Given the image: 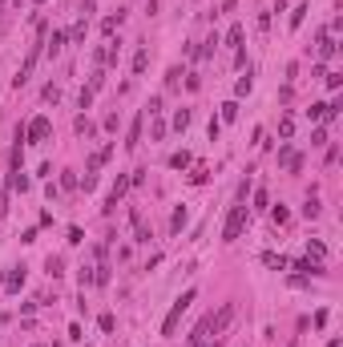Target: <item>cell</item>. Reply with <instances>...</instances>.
<instances>
[{"mask_svg": "<svg viewBox=\"0 0 343 347\" xmlns=\"http://www.w3.org/2000/svg\"><path fill=\"white\" fill-rule=\"evenodd\" d=\"M194 299H198V291H194V287H186L182 295H178V299H174L170 315L162 319V335H174V331H178V323H182V315L190 311V303H194Z\"/></svg>", "mask_w": 343, "mask_h": 347, "instance_id": "obj_1", "label": "cell"}, {"mask_svg": "<svg viewBox=\"0 0 343 347\" xmlns=\"http://www.w3.org/2000/svg\"><path fill=\"white\" fill-rule=\"evenodd\" d=\"M246 218H250V210L238 202V206H230V214H226V226H222V242H234L238 234H242V226H246Z\"/></svg>", "mask_w": 343, "mask_h": 347, "instance_id": "obj_2", "label": "cell"}, {"mask_svg": "<svg viewBox=\"0 0 343 347\" xmlns=\"http://www.w3.org/2000/svg\"><path fill=\"white\" fill-rule=\"evenodd\" d=\"M230 323H234V303H222V307H218V315H210V319H206V331H214L210 339H218Z\"/></svg>", "mask_w": 343, "mask_h": 347, "instance_id": "obj_3", "label": "cell"}, {"mask_svg": "<svg viewBox=\"0 0 343 347\" xmlns=\"http://www.w3.org/2000/svg\"><path fill=\"white\" fill-rule=\"evenodd\" d=\"M49 133H53V125H49V117H33V121L24 125V137H28V141H45Z\"/></svg>", "mask_w": 343, "mask_h": 347, "instance_id": "obj_4", "label": "cell"}, {"mask_svg": "<svg viewBox=\"0 0 343 347\" xmlns=\"http://www.w3.org/2000/svg\"><path fill=\"white\" fill-rule=\"evenodd\" d=\"M0 287L8 291V295H16V291L24 287V267H8V271L0 275Z\"/></svg>", "mask_w": 343, "mask_h": 347, "instance_id": "obj_5", "label": "cell"}, {"mask_svg": "<svg viewBox=\"0 0 343 347\" xmlns=\"http://www.w3.org/2000/svg\"><path fill=\"white\" fill-rule=\"evenodd\" d=\"M141 121H146V113L133 117V125H129V133H125V150H137V146H141Z\"/></svg>", "mask_w": 343, "mask_h": 347, "instance_id": "obj_6", "label": "cell"}, {"mask_svg": "<svg viewBox=\"0 0 343 347\" xmlns=\"http://www.w3.org/2000/svg\"><path fill=\"white\" fill-rule=\"evenodd\" d=\"M186 222H190V214H186V206H178L170 214V234H182L186 230Z\"/></svg>", "mask_w": 343, "mask_h": 347, "instance_id": "obj_7", "label": "cell"}, {"mask_svg": "<svg viewBox=\"0 0 343 347\" xmlns=\"http://www.w3.org/2000/svg\"><path fill=\"white\" fill-rule=\"evenodd\" d=\"M295 271H303V275H323V263H319V258H299Z\"/></svg>", "mask_w": 343, "mask_h": 347, "instance_id": "obj_8", "label": "cell"}, {"mask_svg": "<svg viewBox=\"0 0 343 347\" xmlns=\"http://www.w3.org/2000/svg\"><path fill=\"white\" fill-rule=\"evenodd\" d=\"M335 49H339V45L331 41V33H323V37H319V57H323V61H327V57H335Z\"/></svg>", "mask_w": 343, "mask_h": 347, "instance_id": "obj_9", "label": "cell"}, {"mask_svg": "<svg viewBox=\"0 0 343 347\" xmlns=\"http://www.w3.org/2000/svg\"><path fill=\"white\" fill-rule=\"evenodd\" d=\"M61 49H65V28H53V37H49V57H57Z\"/></svg>", "mask_w": 343, "mask_h": 347, "instance_id": "obj_10", "label": "cell"}, {"mask_svg": "<svg viewBox=\"0 0 343 347\" xmlns=\"http://www.w3.org/2000/svg\"><path fill=\"white\" fill-rule=\"evenodd\" d=\"M307 12H311V4H295V12H291V20H287V24H291V28H299V24L307 20Z\"/></svg>", "mask_w": 343, "mask_h": 347, "instance_id": "obj_11", "label": "cell"}, {"mask_svg": "<svg viewBox=\"0 0 343 347\" xmlns=\"http://www.w3.org/2000/svg\"><path fill=\"white\" fill-rule=\"evenodd\" d=\"M226 45H230V49H242V24H230V33H226Z\"/></svg>", "mask_w": 343, "mask_h": 347, "instance_id": "obj_12", "label": "cell"}, {"mask_svg": "<svg viewBox=\"0 0 343 347\" xmlns=\"http://www.w3.org/2000/svg\"><path fill=\"white\" fill-rule=\"evenodd\" d=\"M170 166H174V170H186V166H190V154H186V150L170 154Z\"/></svg>", "mask_w": 343, "mask_h": 347, "instance_id": "obj_13", "label": "cell"}, {"mask_svg": "<svg viewBox=\"0 0 343 347\" xmlns=\"http://www.w3.org/2000/svg\"><path fill=\"white\" fill-rule=\"evenodd\" d=\"M146 65H150V53L137 49V53H133V73H146Z\"/></svg>", "mask_w": 343, "mask_h": 347, "instance_id": "obj_14", "label": "cell"}, {"mask_svg": "<svg viewBox=\"0 0 343 347\" xmlns=\"http://www.w3.org/2000/svg\"><path fill=\"white\" fill-rule=\"evenodd\" d=\"M303 214H307V218H319V198H315V194H307V206H303Z\"/></svg>", "mask_w": 343, "mask_h": 347, "instance_id": "obj_15", "label": "cell"}, {"mask_svg": "<svg viewBox=\"0 0 343 347\" xmlns=\"http://www.w3.org/2000/svg\"><path fill=\"white\" fill-rule=\"evenodd\" d=\"M186 125H190V109H178V113H174V129H178V133H182V129H186Z\"/></svg>", "mask_w": 343, "mask_h": 347, "instance_id": "obj_16", "label": "cell"}, {"mask_svg": "<svg viewBox=\"0 0 343 347\" xmlns=\"http://www.w3.org/2000/svg\"><path fill=\"white\" fill-rule=\"evenodd\" d=\"M307 117H311V121H323V117H327V105H323V101H315V105L307 109Z\"/></svg>", "mask_w": 343, "mask_h": 347, "instance_id": "obj_17", "label": "cell"}, {"mask_svg": "<svg viewBox=\"0 0 343 347\" xmlns=\"http://www.w3.org/2000/svg\"><path fill=\"white\" fill-rule=\"evenodd\" d=\"M267 206H271V198H267V190L259 186V190H254V210H267Z\"/></svg>", "mask_w": 343, "mask_h": 347, "instance_id": "obj_18", "label": "cell"}, {"mask_svg": "<svg viewBox=\"0 0 343 347\" xmlns=\"http://www.w3.org/2000/svg\"><path fill=\"white\" fill-rule=\"evenodd\" d=\"M307 250H311V254H315V258H319V263H323V258H327V246H323V242H319V238H315V242H307Z\"/></svg>", "mask_w": 343, "mask_h": 347, "instance_id": "obj_19", "label": "cell"}, {"mask_svg": "<svg viewBox=\"0 0 343 347\" xmlns=\"http://www.w3.org/2000/svg\"><path fill=\"white\" fill-rule=\"evenodd\" d=\"M222 121H238V101H226L222 105Z\"/></svg>", "mask_w": 343, "mask_h": 347, "instance_id": "obj_20", "label": "cell"}, {"mask_svg": "<svg viewBox=\"0 0 343 347\" xmlns=\"http://www.w3.org/2000/svg\"><path fill=\"white\" fill-rule=\"evenodd\" d=\"M263 263H267V267H279V271H287V258H283V254H263Z\"/></svg>", "mask_w": 343, "mask_h": 347, "instance_id": "obj_21", "label": "cell"}, {"mask_svg": "<svg viewBox=\"0 0 343 347\" xmlns=\"http://www.w3.org/2000/svg\"><path fill=\"white\" fill-rule=\"evenodd\" d=\"M206 178H210V170H206V166H194V174H190V182H194V186H202Z\"/></svg>", "mask_w": 343, "mask_h": 347, "instance_id": "obj_22", "label": "cell"}, {"mask_svg": "<svg viewBox=\"0 0 343 347\" xmlns=\"http://www.w3.org/2000/svg\"><path fill=\"white\" fill-rule=\"evenodd\" d=\"M271 218H275V222H279V226H287V222H291V214H287L283 206H271Z\"/></svg>", "mask_w": 343, "mask_h": 347, "instance_id": "obj_23", "label": "cell"}, {"mask_svg": "<svg viewBox=\"0 0 343 347\" xmlns=\"http://www.w3.org/2000/svg\"><path fill=\"white\" fill-rule=\"evenodd\" d=\"M279 133H283V137L295 133V117H283V121H279Z\"/></svg>", "mask_w": 343, "mask_h": 347, "instance_id": "obj_24", "label": "cell"}, {"mask_svg": "<svg viewBox=\"0 0 343 347\" xmlns=\"http://www.w3.org/2000/svg\"><path fill=\"white\" fill-rule=\"evenodd\" d=\"M234 93H238V97H246V93H250V77H238V85H234Z\"/></svg>", "mask_w": 343, "mask_h": 347, "instance_id": "obj_25", "label": "cell"}, {"mask_svg": "<svg viewBox=\"0 0 343 347\" xmlns=\"http://www.w3.org/2000/svg\"><path fill=\"white\" fill-rule=\"evenodd\" d=\"M77 105H81V109H89V105H93V89H81V97H77Z\"/></svg>", "mask_w": 343, "mask_h": 347, "instance_id": "obj_26", "label": "cell"}, {"mask_svg": "<svg viewBox=\"0 0 343 347\" xmlns=\"http://www.w3.org/2000/svg\"><path fill=\"white\" fill-rule=\"evenodd\" d=\"M97 323H101V331H113V327H117V319H113V315H109V311H105V315H101Z\"/></svg>", "mask_w": 343, "mask_h": 347, "instance_id": "obj_27", "label": "cell"}, {"mask_svg": "<svg viewBox=\"0 0 343 347\" xmlns=\"http://www.w3.org/2000/svg\"><path fill=\"white\" fill-rule=\"evenodd\" d=\"M178 81H182V69H178V65H174L170 73H166V85H170V89H174V85H178Z\"/></svg>", "mask_w": 343, "mask_h": 347, "instance_id": "obj_28", "label": "cell"}, {"mask_svg": "<svg viewBox=\"0 0 343 347\" xmlns=\"http://www.w3.org/2000/svg\"><path fill=\"white\" fill-rule=\"evenodd\" d=\"M162 133H166V125H162V121H158V117H154V125H150V137H154V141H158V137H162Z\"/></svg>", "mask_w": 343, "mask_h": 347, "instance_id": "obj_29", "label": "cell"}, {"mask_svg": "<svg viewBox=\"0 0 343 347\" xmlns=\"http://www.w3.org/2000/svg\"><path fill=\"white\" fill-rule=\"evenodd\" d=\"M311 146H327V129H315L311 133Z\"/></svg>", "mask_w": 343, "mask_h": 347, "instance_id": "obj_30", "label": "cell"}, {"mask_svg": "<svg viewBox=\"0 0 343 347\" xmlns=\"http://www.w3.org/2000/svg\"><path fill=\"white\" fill-rule=\"evenodd\" d=\"M69 242L77 246V242H85V234H81V226H69Z\"/></svg>", "mask_w": 343, "mask_h": 347, "instance_id": "obj_31", "label": "cell"}, {"mask_svg": "<svg viewBox=\"0 0 343 347\" xmlns=\"http://www.w3.org/2000/svg\"><path fill=\"white\" fill-rule=\"evenodd\" d=\"M33 4H45V0H33Z\"/></svg>", "mask_w": 343, "mask_h": 347, "instance_id": "obj_32", "label": "cell"}]
</instances>
